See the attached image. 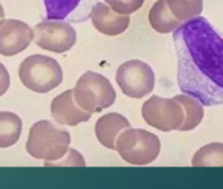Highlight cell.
I'll return each instance as SVG.
<instances>
[{"label": "cell", "instance_id": "cell-1", "mask_svg": "<svg viewBox=\"0 0 223 189\" xmlns=\"http://www.w3.org/2000/svg\"><path fill=\"white\" fill-rule=\"evenodd\" d=\"M173 33L180 90L206 107L223 105V37L199 16Z\"/></svg>", "mask_w": 223, "mask_h": 189}, {"label": "cell", "instance_id": "cell-2", "mask_svg": "<svg viewBox=\"0 0 223 189\" xmlns=\"http://www.w3.org/2000/svg\"><path fill=\"white\" fill-rule=\"evenodd\" d=\"M70 142L68 131L54 126L50 121H38L30 127L26 151L36 159L58 160L67 152Z\"/></svg>", "mask_w": 223, "mask_h": 189}, {"label": "cell", "instance_id": "cell-3", "mask_svg": "<svg viewBox=\"0 0 223 189\" xmlns=\"http://www.w3.org/2000/svg\"><path fill=\"white\" fill-rule=\"evenodd\" d=\"M21 83L37 93H46L62 83V67L54 58L34 54L22 61L18 68Z\"/></svg>", "mask_w": 223, "mask_h": 189}, {"label": "cell", "instance_id": "cell-4", "mask_svg": "<svg viewBox=\"0 0 223 189\" xmlns=\"http://www.w3.org/2000/svg\"><path fill=\"white\" fill-rule=\"evenodd\" d=\"M72 91L76 104L88 113L101 112L116 101V91L109 79L93 71L83 74Z\"/></svg>", "mask_w": 223, "mask_h": 189}, {"label": "cell", "instance_id": "cell-5", "mask_svg": "<svg viewBox=\"0 0 223 189\" xmlns=\"http://www.w3.org/2000/svg\"><path fill=\"white\" fill-rule=\"evenodd\" d=\"M116 150L121 158L130 164H150L160 152V139L147 130L129 127L117 138Z\"/></svg>", "mask_w": 223, "mask_h": 189}, {"label": "cell", "instance_id": "cell-6", "mask_svg": "<svg viewBox=\"0 0 223 189\" xmlns=\"http://www.w3.org/2000/svg\"><path fill=\"white\" fill-rule=\"evenodd\" d=\"M116 80L124 95L141 99L151 93L155 87V74L147 63L131 59L117 68Z\"/></svg>", "mask_w": 223, "mask_h": 189}, {"label": "cell", "instance_id": "cell-7", "mask_svg": "<svg viewBox=\"0 0 223 189\" xmlns=\"http://www.w3.org/2000/svg\"><path fill=\"white\" fill-rule=\"evenodd\" d=\"M142 116L150 126L161 131L180 130L184 124V109L175 97H150L142 107Z\"/></svg>", "mask_w": 223, "mask_h": 189}, {"label": "cell", "instance_id": "cell-8", "mask_svg": "<svg viewBox=\"0 0 223 189\" xmlns=\"http://www.w3.org/2000/svg\"><path fill=\"white\" fill-rule=\"evenodd\" d=\"M34 40L38 47L62 54L75 45L76 32L66 21H42L34 28Z\"/></svg>", "mask_w": 223, "mask_h": 189}, {"label": "cell", "instance_id": "cell-9", "mask_svg": "<svg viewBox=\"0 0 223 189\" xmlns=\"http://www.w3.org/2000/svg\"><path fill=\"white\" fill-rule=\"evenodd\" d=\"M34 30L20 20L0 21V54L12 57L24 51L33 42Z\"/></svg>", "mask_w": 223, "mask_h": 189}, {"label": "cell", "instance_id": "cell-10", "mask_svg": "<svg viewBox=\"0 0 223 189\" xmlns=\"http://www.w3.org/2000/svg\"><path fill=\"white\" fill-rule=\"evenodd\" d=\"M51 116L58 124L67 125V126H76V125L86 122L91 118V114L76 104L74 99V91L67 90L55 97L50 105Z\"/></svg>", "mask_w": 223, "mask_h": 189}, {"label": "cell", "instance_id": "cell-11", "mask_svg": "<svg viewBox=\"0 0 223 189\" xmlns=\"http://www.w3.org/2000/svg\"><path fill=\"white\" fill-rule=\"evenodd\" d=\"M92 25L105 36H118L130 25V17L116 13L105 3H97L91 12Z\"/></svg>", "mask_w": 223, "mask_h": 189}, {"label": "cell", "instance_id": "cell-12", "mask_svg": "<svg viewBox=\"0 0 223 189\" xmlns=\"http://www.w3.org/2000/svg\"><path fill=\"white\" fill-rule=\"evenodd\" d=\"M130 127V122L120 113H108L97 120L95 125V133L99 142L110 150H116L117 138L124 130Z\"/></svg>", "mask_w": 223, "mask_h": 189}, {"label": "cell", "instance_id": "cell-13", "mask_svg": "<svg viewBox=\"0 0 223 189\" xmlns=\"http://www.w3.org/2000/svg\"><path fill=\"white\" fill-rule=\"evenodd\" d=\"M148 22L155 32L161 34L173 33L182 25L169 11L167 0H158L152 5L148 12Z\"/></svg>", "mask_w": 223, "mask_h": 189}, {"label": "cell", "instance_id": "cell-14", "mask_svg": "<svg viewBox=\"0 0 223 189\" xmlns=\"http://www.w3.org/2000/svg\"><path fill=\"white\" fill-rule=\"evenodd\" d=\"M22 122L12 112H0V148L13 146L20 139Z\"/></svg>", "mask_w": 223, "mask_h": 189}, {"label": "cell", "instance_id": "cell-15", "mask_svg": "<svg viewBox=\"0 0 223 189\" xmlns=\"http://www.w3.org/2000/svg\"><path fill=\"white\" fill-rule=\"evenodd\" d=\"M175 99L181 104L184 109V124L180 127V131H189L198 126L203 118V108L202 104L197 99L189 95H178Z\"/></svg>", "mask_w": 223, "mask_h": 189}, {"label": "cell", "instance_id": "cell-16", "mask_svg": "<svg viewBox=\"0 0 223 189\" xmlns=\"http://www.w3.org/2000/svg\"><path fill=\"white\" fill-rule=\"evenodd\" d=\"M194 167H223V143L213 142L201 147L192 159Z\"/></svg>", "mask_w": 223, "mask_h": 189}, {"label": "cell", "instance_id": "cell-17", "mask_svg": "<svg viewBox=\"0 0 223 189\" xmlns=\"http://www.w3.org/2000/svg\"><path fill=\"white\" fill-rule=\"evenodd\" d=\"M172 14L181 22L198 17L203 9V0H167Z\"/></svg>", "mask_w": 223, "mask_h": 189}, {"label": "cell", "instance_id": "cell-18", "mask_svg": "<svg viewBox=\"0 0 223 189\" xmlns=\"http://www.w3.org/2000/svg\"><path fill=\"white\" fill-rule=\"evenodd\" d=\"M80 0H43L47 20H64L79 5Z\"/></svg>", "mask_w": 223, "mask_h": 189}, {"label": "cell", "instance_id": "cell-19", "mask_svg": "<svg viewBox=\"0 0 223 189\" xmlns=\"http://www.w3.org/2000/svg\"><path fill=\"white\" fill-rule=\"evenodd\" d=\"M105 1L112 11L125 16L137 12L144 3V0H105Z\"/></svg>", "mask_w": 223, "mask_h": 189}, {"label": "cell", "instance_id": "cell-20", "mask_svg": "<svg viewBox=\"0 0 223 189\" xmlns=\"http://www.w3.org/2000/svg\"><path fill=\"white\" fill-rule=\"evenodd\" d=\"M9 84H11L9 74H8L7 68L4 67L3 63H0V96L8 91Z\"/></svg>", "mask_w": 223, "mask_h": 189}, {"label": "cell", "instance_id": "cell-21", "mask_svg": "<svg viewBox=\"0 0 223 189\" xmlns=\"http://www.w3.org/2000/svg\"><path fill=\"white\" fill-rule=\"evenodd\" d=\"M4 20V9L3 7H1V4H0V21Z\"/></svg>", "mask_w": 223, "mask_h": 189}]
</instances>
